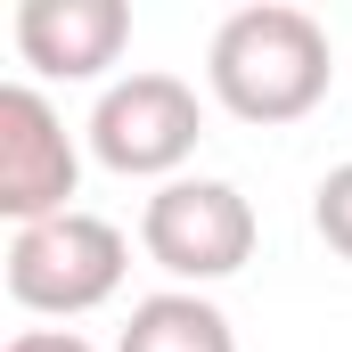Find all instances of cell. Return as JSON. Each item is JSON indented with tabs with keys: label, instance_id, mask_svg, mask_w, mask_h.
Wrapping results in <instances>:
<instances>
[{
	"label": "cell",
	"instance_id": "obj_1",
	"mask_svg": "<svg viewBox=\"0 0 352 352\" xmlns=\"http://www.w3.org/2000/svg\"><path fill=\"white\" fill-rule=\"evenodd\" d=\"M328 33L320 16L287 8V0H263V8H238L213 25V50H205V82L221 98V115L238 123H303L320 98H328Z\"/></svg>",
	"mask_w": 352,
	"mask_h": 352
},
{
	"label": "cell",
	"instance_id": "obj_2",
	"mask_svg": "<svg viewBox=\"0 0 352 352\" xmlns=\"http://www.w3.org/2000/svg\"><path fill=\"white\" fill-rule=\"evenodd\" d=\"M131 270V238L107 221V213H58V221H33L8 238V303L16 311H41V320H82L98 303H115Z\"/></svg>",
	"mask_w": 352,
	"mask_h": 352
},
{
	"label": "cell",
	"instance_id": "obj_3",
	"mask_svg": "<svg viewBox=\"0 0 352 352\" xmlns=\"http://www.w3.org/2000/svg\"><path fill=\"white\" fill-rule=\"evenodd\" d=\"M254 205L230 188V180H164L148 205H140V246L148 263L173 270L180 287H213V278H238L254 263Z\"/></svg>",
	"mask_w": 352,
	"mask_h": 352
},
{
	"label": "cell",
	"instance_id": "obj_4",
	"mask_svg": "<svg viewBox=\"0 0 352 352\" xmlns=\"http://www.w3.org/2000/svg\"><path fill=\"white\" fill-rule=\"evenodd\" d=\"M205 140V107L180 74H123L90 107V156L123 180H180V164Z\"/></svg>",
	"mask_w": 352,
	"mask_h": 352
},
{
	"label": "cell",
	"instance_id": "obj_5",
	"mask_svg": "<svg viewBox=\"0 0 352 352\" xmlns=\"http://www.w3.org/2000/svg\"><path fill=\"white\" fill-rule=\"evenodd\" d=\"M74 188H82V156L66 140V115L33 82H8L0 90V213L33 230L74 213Z\"/></svg>",
	"mask_w": 352,
	"mask_h": 352
},
{
	"label": "cell",
	"instance_id": "obj_6",
	"mask_svg": "<svg viewBox=\"0 0 352 352\" xmlns=\"http://www.w3.org/2000/svg\"><path fill=\"white\" fill-rule=\"evenodd\" d=\"M16 58L50 82H98L123 41H131V8L123 0H25L16 8Z\"/></svg>",
	"mask_w": 352,
	"mask_h": 352
},
{
	"label": "cell",
	"instance_id": "obj_7",
	"mask_svg": "<svg viewBox=\"0 0 352 352\" xmlns=\"http://www.w3.org/2000/svg\"><path fill=\"white\" fill-rule=\"evenodd\" d=\"M115 352H238V328L221 303H205L197 287H164V295H140Z\"/></svg>",
	"mask_w": 352,
	"mask_h": 352
},
{
	"label": "cell",
	"instance_id": "obj_8",
	"mask_svg": "<svg viewBox=\"0 0 352 352\" xmlns=\"http://www.w3.org/2000/svg\"><path fill=\"white\" fill-rule=\"evenodd\" d=\"M311 230H320V238L352 263V164H336V173L311 188Z\"/></svg>",
	"mask_w": 352,
	"mask_h": 352
},
{
	"label": "cell",
	"instance_id": "obj_9",
	"mask_svg": "<svg viewBox=\"0 0 352 352\" xmlns=\"http://www.w3.org/2000/svg\"><path fill=\"white\" fill-rule=\"evenodd\" d=\"M8 352H98V344L74 328H25V336H8Z\"/></svg>",
	"mask_w": 352,
	"mask_h": 352
}]
</instances>
